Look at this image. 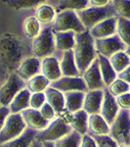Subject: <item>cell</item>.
I'll return each mask as SVG.
<instances>
[{
  "label": "cell",
  "instance_id": "cell-1",
  "mask_svg": "<svg viewBox=\"0 0 130 147\" xmlns=\"http://www.w3.org/2000/svg\"><path fill=\"white\" fill-rule=\"evenodd\" d=\"M30 56H34L31 40L12 34L0 36V64L10 73H15L21 63Z\"/></svg>",
  "mask_w": 130,
  "mask_h": 147
},
{
  "label": "cell",
  "instance_id": "cell-2",
  "mask_svg": "<svg viewBox=\"0 0 130 147\" xmlns=\"http://www.w3.org/2000/svg\"><path fill=\"white\" fill-rule=\"evenodd\" d=\"M75 63L80 76L84 74L92 62L97 58L95 39L92 37L88 30L81 34H75V46L74 48Z\"/></svg>",
  "mask_w": 130,
  "mask_h": 147
},
{
  "label": "cell",
  "instance_id": "cell-3",
  "mask_svg": "<svg viewBox=\"0 0 130 147\" xmlns=\"http://www.w3.org/2000/svg\"><path fill=\"white\" fill-rule=\"evenodd\" d=\"M32 55L39 59L53 56L56 53L55 37H54L52 24L45 25L41 28L39 34L31 40Z\"/></svg>",
  "mask_w": 130,
  "mask_h": 147
},
{
  "label": "cell",
  "instance_id": "cell-4",
  "mask_svg": "<svg viewBox=\"0 0 130 147\" xmlns=\"http://www.w3.org/2000/svg\"><path fill=\"white\" fill-rule=\"evenodd\" d=\"M76 14L86 30H90L98 23L107 20L109 18L117 17L112 2L102 7H88L83 10L77 11Z\"/></svg>",
  "mask_w": 130,
  "mask_h": 147
},
{
  "label": "cell",
  "instance_id": "cell-5",
  "mask_svg": "<svg viewBox=\"0 0 130 147\" xmlns=\"http://www.w3.org/2000/svg\"><path fill=\"white\" fill-rule=\"evenodd\" d=\"M72 131V129L67 120L62 116H57L45 129L37 131L35 139L40 142H55Z\"/></svg>",
  "mask_w": 130,
  "mask_h": 147
},
{
  "label": "cell",
  "instance_id": "cell-6",
  "mask_svg": "<svg viewBox=\"0 0 130 147\" xmlns=\"http://www.w3.org/2000/svg\"><path fill=\"white\" fill-rule=\"evenodd\" d=\"M109 136L119 146L130 144V116L129 111L120 109L117 118L110 125Z\"/></svg>",
  "mask_w": 130,
  "mask_h": 147
},
{
  "label": "cell",
  "instance_id": "cell-7",
  "mask_svg": "<svg viewBox=\"0 0 130 147\" xmlns=\"http://www.w3.org/2000/svg\"><path fill=\"white\" fill-rule=\"evenodd\" d=\"M53 32H72L81 34L86 30L82 23L80 22L76 12L74 10H64L57 13L53 23H52Z\"/></svg>",
  "mask_w": 130,
  "mask_h": 147
},
{
  "label": "cell",
  "instance_id": "cell-8",
  "mask_svg": "<svg viewBox=\"0 0 130 147\" xmlns=\"http://www.w3.org/2000/svg\"><path fill=\"white\" fill-rule=\"evenodd\" d=\"M27 125L23 122L21 114H10L5 124L0 129V144L17 138L27 129Z\"/></svg>",
  "mask_w": 130,
  "mask_h": 147
},
{
  "label": "cell",
  "instance_id": "cell-9",
  "mask_svg": "<svg viewBox=\"0 0 130 147\" xmlns=\"http://www.w3.org/2000/svg\"><path fill=\"white\" fill-rule=\"evenodd\" d=\"M25 87H27V82L21 79L16 73H11L5 84L0 87L1 106H9L14 97Z\"/></svg>",
  "mask_w": 130,
  "mask_h": 147
},
{
  "label": "cell",
  "instance_id": "cell-10",
  "mask_svg": "<svg viewBox=\"0 0 130 147\" xmlns=\"http://www.w3.org/2000/svg\"><path fill=\"white\" fill-rule=\"evenodd\" d=\"M126 47L127 46L122 42V40L119 38L117 34L106 37V38L95 39V48L97 54H100L107 58H110L113 54L119 51H125Z\"/></svg>",
  "mask_w": 130,
  "mask_h": 147
},
{
  "label": "cell",
  "instance_id": "cell-11",
  "mask_svg": "<svg viewBox=\"0 0 130 147\" xmlns=\"http://www.w3.org/2000/svg\"><path fill=\"white\" fill-rule=\"evenodd\" d=\"M50 86L58 89L63 93L72 91H88L83 78L81 76L79 77H61L59 80L51 82Z\"/></svg>",
  "mask_w": 130,
  "mask_h": 147
},
{
  "label": "cell",
  "instance_id": "cell-12",
  "mask_svg": "<svg viewBox=\"0 0 130 147\" xmlns=\"http://www.w3.org/2000/svg\"><path fill=\"white\" fill-rule=\"evenodd\" d=\"M83 78L85 84L88 90H97V89H105L106 85L104 84L102 76H101L100 68H99L98 58L92 62L89 68L81 76Z\"/></svg>",
  "mask_w": 130,
  "mask_h": 147
},
{
  "label": "cell",
  "instance_id": "cell-13",
  "mask_svg": "<svg viewBox=\"0 0 130 147\" xmlns=\"http://www.w3.org/2000/svg\"><path fill=\"white\" fill-rule=\"evenodd\" d=\"M25 82L41 73V60L35 56L25 58L15 72Z\"/></svg>",
  "mask_w": 130,
  "mask_h": 147
},
{
  "label": "cell",
  "instance_id": "cell-14",
  "mask_svg": "<svg viewBox=\"0 0 130 147\" xmlns=\"http://www.w3.org/2000/svg\"><path fill=\"white\" fill-rule=\"evenodd\" d=\"M119 110L120 109L117 103L115 97L113 96L109 92L107 87H106L104 89V99H103L102 107H101L100 115L105 119V121L108 123L109 125H111L115 118H117Z\"/></svg>",
  "mask_w": 130,
  "mask_h": 147
},
{
  "label": "cell",
  "instance_id": "cell-15",
  "mask_svg": "<svg viewBox=\"0 0 130 147\" xmlns=\"http://www.w3.org/2000/svg\"><path fill=\"white\" fill-rule=\"evenodd\" d=\"M117 17H112L98 23L89 30L94 39H101L117 34Z\"/></svg>",
  "mask_w": 130,
  "mask_h": 147
},
{
  "label": "cell",
  "instance_id": "cell-16",
  "mask_svg": "<svg viewBox=\"0 0 130 147\" xmlns=\"http://www.w3.org/2000/svg\"><path fill=\"white\" fill-rule=\"evenodd\" d=\"M59 62L62 72V77H79L80 73L75 63L74 50H67L61 52Z\"/></svg>",
  "mask_w": 130,
  "mask_h": 147
},
{
  "label": "cell",
  "instance_id": "cell-17",
  "mask_svg": "<svg viewBox=\"0 0 130 147\" xmlns=\"http://www.w3.org/2000/svg\"><path fill=\"white\" fill-rule=\"evenodd\" d=\"M104 99V89L88 90L85 93L83 110L88 115L100 114Z\"/></svg>",
  "mask_w": 130,
  "mask_h": 147
},
{
  "label": "cell",
  "instance_id": "cell-18",
  "mask_svg": "<svg viewBox=\"0 0 130 147\" xmlns=\"http://www.w3.org/2000/svg\"><path fill=\"white\" fill-rule=\"evenodd\" d=\"M21 115H22L23 120L25 123L27 127H29V129L37 130V131L44 129L49 125V123H50L49 121L45 120L42 117L39 110H36V109L30 107L23 110L21 113Z\"/></svg>",
  "mask_w": 130,
  "mask_h": 147
},
{
  "label": "cell",
  "instance_id": "cell-19",
  "mask_svg": "<svg viewBox=\"0 0 130 147\" xmlns=\"http://www.w3.org/2000/svg\"><path fill=\"white\" fill-rule=\"evenodd\" d=\"M41 74L50 82L59 80L62 77L58 56H48L41 59Z\"/></svg>",
  "mask_w": 130,
  "mask_h": 147
},
{
  "label": "cell",
  "instance_id": "cell-20",
  "mask_svg": "<svg viewBox=\"0 0 130 147\" xmlns=\"http://www.w3.org/2000/svg\"><path fill=\"white\" fill-rule=\"evenodd\" d=\"M55 37L56 50L64 52L67 50H74L75 46V34L72 30L68 32H53Z\"/></svg>",
  "mask_w": 130,
  "mask_h": 147
},
{
  "label": "cell",
  "instance_id": "cell-21",
  "mask_svg": "<svg viewBox=\"0 0 130 147\" xmlns=\"http://www.w3.org/2000/svg\"><path fill=\"white\" fill-rule=\"evenodd\" d=\"M86 92L72 91L64 93L65 95V111L72 114L83 109V103Z\"/></svg>",
  "mask_w": 130,
  "mask_h": 147
},
{
  "label": "cell",
  "instance_id": "cell-22",
  "mask_svg": "<svg viewBox=\"0 0 130 147\" xmlns=\"http://www.w3.org/2000/svg\"><path fill=\"white\" fill-rule=\"evenodd\" d=\"M30 95H31V92L27 87L19 92L8 106L11 114H21L23 110L29 108Z\"/></svg>",
  "mask_w": 130,
  "mask_h": 147
},
{
  "label": "cell",
  "instance_id": "cell-23",
  "mask_svg": "<svg viewBox=\"0 0 130 147\" xmlns=\"http://www.w3.org/2000/svg\"><path fill=\"white\" fill-rule=\"evenodd\" d=\"M110 132V125L100 114L89 115L88 134L94 136H106Z\"/></svg>",
  "mask_w": 130,
  "mask_h": 147
},
{
  "label": "cell",
  "instance_id": "cell-24",
  "mask_svg": "<svg viewBox=\"0 0 130 147\" xmlns=\"http://www.w3.org/2000/svg\"><path fill=\"white\" fill-rule=\"evenodd\" d=\"M88 119L89 115L83 109H81V110L72 114L68 124L70 125L72 130H75L79 134L84 136V134H88Z\"/></svg>",
  "mask_w": 130,
  "mask_h": 147
},
{
  "label": "cell",
  "instance_id": "cell-25",
  "mask_svg": "<svg viewBox=\"0 0 130 147\" xmlns=\"http://www.w3.org/2000/svg\"><path fill=\"white\" fill-rule=\"evenodd\" d=\"M99 62V68H100L101 76H102L103 82L105 84L106 87L110 86L113 84V80L117 79V74L113 70V66L111 65V62L109 58L105 56H102L100 54H97Z\"/></svg>",
  "mask_w": 130,
  "mask_h": 147
},
{
  "label": "cell",
  "instance_id": "cell-26",
  "mask_svg": "<svg viewBox=\"0 0 130 147\" xmlns=\"http://www.w3.org/2000/svg\"><path fill=\"white\" fill-rule=\"evenodd\" d=\"M44 93L46 96V102L53 107L57 115H60L65 111V95L63 92L49 86Z\"/></svg>",
  "mask_w": 130,
  "mask_h": 147
},
{
  "label": "cell",
  "instance_id": "cell-27",
  "mask_svg": "<svg viewBox=\"0 0 130 147\" xmlns=\"http://www.w3.org/2000/svg\"><path fill=\"white\" fill-rule=\"evenodd\" d=\"M36 134L37 130L27 127L20 136L6 143L0 144V147H30L32 142L34 141Z\"/></svg>",
  "mask_w": 130,
  "mask_h": 147
},
{
  "label": "cell",
  "instance_id": "cell-28",
  "mask_svg": "<svg viewBox=\"0 0 130 147\" xmlns=\"http://www.w3.org/2000/svg\"><path fill=\"white\" fill-rule=\"evenodd\" d=\"M55 17L56 10L54 9V7H52L47 3L38 6L36 11H35V18L39 21V23H42L44 25L52 24Z\"/></svg>",
  "mask_w": 130,
  "mask_h": 147
},
{
  "label": "cell",
  "instance_id": "cell-29",
  "mask_svg": "<svg viewBox=\"0 0 130 147\" xmlns=\"http://www.w3.org/2000/svg\"><path fill=\"white\" fill-rule=\"evenodd\" d=\"M51 82L48 79H46L42 74L35 76L27 82V88L31 93L36 92H44L50 86Z\"/></svg>",
  "mask_w": 130,
  "mask_h": 147
},
{
  "label": "cell",
  "instance_id": "cell-30",
  "mask_svg": "<svg viewBox=\"0 0 130 147\" xmlns=\"http://www.w3.org/2000/svg\"><path fill=\"white\" fill-rule=\"evenodd\" d=\"M109 60L117 74H119L130 66V57L125 53V51H119L113 54L112 57L109 58Z\"/></svg>",
  "mask_w": 130,
  "mask_h": 147
},
{
  "label": "cell",
  "instance_id": "cell-31",
  "mask_svg": "<svg viewBox=\"0 0 130 147\" xmlns=\"http://www.w3.org/2000/svg\"><path fill=\"white\" fill-rule=\"evenodd\" d=\"M40 32H41V26L36 18L29 17L25 19V21L23 22V32L27 39H34Z\"/></svg>",
  "mask_w": 130,
  "mask_h": 147
},
{
  "label": "cell",
  "instance_id": "cell-32",
  "mask_svg": "<svg viewBox=\"0 0 130 147\" xmlns=\"http://www.w3.org/2000/svg\"><path fill=\"white\" fill-rule=\"evenodd\" d=\"M117 34L126 46H130V20L117 17Z\"/></svg>",
  "mask_w": 130,
  "mask_h": 147
},
{
  "label": "cell",
  "instance_id": "cell-33",
  "mask_svg": "<svg viewBox=\"0 0 130 147\" xmlns=\"http://www.w3.org/2000/svg\"><path fill=\"white\" fill-rule=\"evenodd\" d=\"M89 0H62L58 7L56 8V12H62L64 10H74L80 11L88 8Z\"/></svg>",
  "mask_w": 130,
  "mask_h": 147
},
{
  "label": "cell",
  "instance_id": "cell-34",
  "mask_svg": "<svg viewBox=\"0 0 130 147\" xmlns=\"http://www.w3.org/2000/svg\"><path fill=\"white\" fill-rule=\"evenodd\" d=\"M10 8L13 9H31L45 4L48 0H3Z\"/></svg>",
  "mask_w": 130,
  "mask_h": 147
},
{
  "label": "cell",
  "instance_id": "cell-35",
  "mask_svg": "<svg viewBox=\"0 0 130 147\" xmlns=\"http://www.w3.org/2000/svg\"><path fill=\"white\" fill-rule=\"evenodd\" d=\"M82 136L77 131L72 130L70 134L54 142L55 147H79Z\"/></svg>",
  "mask_w": 130,
  "mask_h": 147
},
{
  "label": "cell",
  "instance_id": "cell-36",
  "mask_svg": "<svg viewBox=\"0 0 130 147\" xmlns=\"http://www.w3.org/2000/svg\"><path fill=\"white\" fill-rule=\"evenodd\" d=\"M117 17L130 20V0H112Z\"/></svg>",
  "mask_w": 130,
  "mask_h": 147
},
{
  "label": "cell",
  "instance_id": "cell-37",
  "mask_svg": "<svg viewBox=\"0 0 130 147\" xmlns=\"http://www.w3.org/2000/svg\"><path fill=\"white\" fill-rule=\"evenodd\" d=\"M107 88H108L109 92H110L113 96L117 97V96L121 95V94L129 92L130 85L117 78L115 80H113V84H111L110 86H108Z\"/></svg>",
  "mask_w": 130,
  "mask_h": 147
},
{
  "label": "cell",
  "instance_id": "cell-38",
  "mask_svg": "<svg viewBox=\"0 0 130 147\" xmlns=\"http://www.w3.org/2000/svg\"><path fill=\"white\" fill-rule=\"evenodd\" d=\"M90 136L95 139L98 147H119V144L113 140L109 134H106V136H94V134H90Z\"/></svg>",
  "mask_w": 130,
  "mask_h": 147
},
{
  "label": "cell",
  "instance_id": "cell-39",
  "mask_svg": "<svg viewBox=\"0 0 130 147\" xmlns=\"http://www.w3.org/2000/svg\"><path fill=\"white\" fill-rule=\"evenodd\" d=\"M46 103V96L44 92H36L30 95V108L39 110Z\"/></svg>",
  "mask_w": 130,
  "mask_h": 147
},
{
  "label": "cell",
  "instance_id": "cell-40",
  "mask_svg": "<svg viewBox=\"0 0 130 147\" xmlns=\"http://www.w3.org/2000/svg\"><path fill=\"white\" fill-rule=\"evenodd\" d=\"M39 112L41 114L42 117L45 120L49 121V122L53 121L57 117V113L55 112V110H54L53 107H52L50 104L47 103V102L39 109Z\"/></svg>",
  "mask_w": 130,
  "mask_h": 147
},
{
  "label": "cell",
  "instance_id": "cell-41",
  "mask_svg": "<svg viewBox=\"0 0 130 147\" xmlns=\"http://www.w3.org/2000/svg\"><path fill=\"white\" fill-rule=\"evenodd\" d=\"M115 99H117V103L119 109L127 111L130 110V92L121 94V95L115 97Z\"/></svg>",
  "mask_w": 130,
  "mask_h": 147
},
{
  "label": "cell",
  "instance_id": "cell-42",
  "mask_svg": "<svg viewBox=\"0 0 130 147\" xmlns=\"http://www.w3.org/2000/svg\"><path fill=\"white\" fill-rule=\"evenodd\" d=\"M79 147H98V146H97L95 139H94L89 134H84V136H82Z\"/></svg>",
  "mask_w": 130,
  "mask_h": 147
},
{
  "label": "cell",
  "instance_id": "cell-43",
  "mask_svg": "<svg viewBox=\"0 0 130 147\" xmlns=\"http://www.w3.org/2000/svg\"><path fill=\"white\" fill-rule=\"evenodd\" d=\"M10 114L11 112L8 106H0V129H2V127L5 124L7 118L9 117Z\"/></svg>",
  "mask_w": 130,
  "mask_h": 147
},
{
  "label": "cell",
  "instance_id": "cell-44",
  "mask_svg": "<svg viewBox=\"0 0 130 147\" xmlns=\"http://www.w3.org/2000/svg\"><path fill=\"white\" fill-rule=\"evenodd\" d=\"M10 72L8 71L5 66H3L2 64H0V87L2 86L7 80H8L9 76H10Z\"/></svg>",
  "mask_w": 130,
  "mask_h": 147
},
{
  "label": "cell",
  "instance_id": "cell-45",
  "mask_svg": "<svg viewBox=\"0 0 130 147\" xmlns=\"http://www.w3.org/2000/svg\"><path fill=\"white\" fill-rule=\"evenodd\" d=\"M117 78L130 85V66H128L126 69H124L122 72L117 74Z\"/></svg>",
  "mask_w": 130,
  "mask_h": 147
},
{
  "label": "cell",
  "instance_id": "cell-46",
  "mask_svg": "<svg viewBox=\"0 0 130 147\" xmlns=\"http://www.w3.org/2000/svg\"><path fill=\"white\" fill-rule=\"evenodd\" d=\"M112 0H89V3L94 7H102L111 3Z\"/></svg>",
  "mask_w": 130,
  "mask_h": 147
},
{
  "label": "cell",
  "instance_id": "cell-47",
  "mask_svg": "<svg viewBox=\"0 0 130 147\" xmlns=\"http://www.w3.org/2000/svg\"><path fill=\"white\" fill-rule=\"evenodd\" d=\"M61 2H62V0H48L47 4L51 5L52 7H55V8H57V7H58V5L61 3Z\"/></svg>",
  "mask_w": 130,
  "mask_h": 147
},
{
  "label": "cell",
  "instance_id": "cell-48",
  "mask_svg": "<svg viewBox=\"0 0 130 147\" xmlns=\"http://www.w3.org/2000/svg\"><path fill=\"white\" fill-rule=\"evenodd\" d=\"M30 147H44V146H43V143H42V142L34 139V141L32 142V144L30 145Z\"/></svg>",
  "mask_w": 130,
  "mask_h": 147
},
{
  "label": "cell",
  "instance_id": "cell-49",
  "mask_svg": "<svg viewBox=\"0 0 130 147\" xmlns=\"http://www.w3.org/2000/svg\"><path fill=\"white\" fill-rule=\"evenodd\" d=\"M43 143V146L44 147H55V145H54V142H42Z\"/></svg>",
  "mask_w": 130,
  "mask_h": 147
},
{
  "label": "cell",
  "instance_id": "cell-50",
  "mask_svg": "<svg viewBox=\"0 0 130 147\" xmlns=\"http://www.w3.org/2000/svg\"><path fill=\"white\" fill-rule=\"evenodd\" d=\"M125 53H126L127 55L130 57V46H127L126 47V49H125Z\"/></svg>",
  "mask_w": 130,
  "mask_h": 147
},
{
  "label": "cell",
  "instance_id": "cell-51",
  "mask_svg": "<svg viewBox=\"0 0 130 147\" xmlns=\"http://www.w3.org/2000/svg\"><path fill=\"white\" fill-rule=\"evenodd\" d=\"M119 147H130V144H128V145H122V146H119Z\"/></svg>",
  "mask_w": 130,
  "mask_h": 147
},
{
  "label": "cell",
  "instance_id": "cell-52",
  "mask_svg": "<svg viewBox=\"0 0 130 147\" xmlns=\"http://www.w3.org/2000/svg\"><path fill=\"white\" fill-rule=\"evenodd\" d=\"M129 116H130V110H129Z\"/></svg>",
  "mask_w": 130,
  "mask_h": 147
},
{
  "label": "cell",
  "instance_id": "cell-53",
  "mask_svg": "<svg viewBox=\"0 0 130 147\" xmlns=\"http://www.w3.org/2000/svg\"><path fill=\"white\" fill-rule=\"evenodd\" d=\"M0 106H1V104H0Z\"/></svg>",
  "mask_w": 130,
  "mask_h": 147
},
{
  "label": "cell",
  "instance_id": "cell-54",
  "mask_svg": "<svg viewBox=\"0 0 130 147\" xmlns=\"http://www.w3.org/2000/svg\"><path fill=\"white\" fill-rule=\"evenodd\" d=\"M129 92H130V90H129Z\"/></svg>",
  "mask_w": 130,
  "mask_h": 147
}]
</instances>
